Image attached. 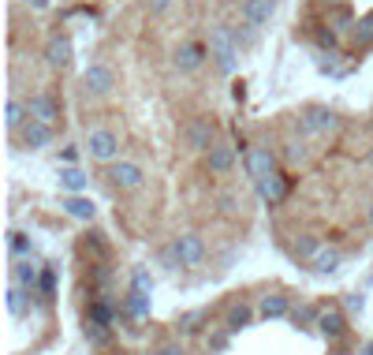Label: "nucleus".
<instances>
[{"instance_id": "obj_43", "label": "nucleus", "mask_w": 373, "mask_h": 355, "mask_svg": "<svg viewBox=\"0 0 373 355\" xmlns=\"http://www.w3.org/2000/svg\"><path fill=\"white\" fill-rule=\"evenodd\" d=\"M362 303H366L362 292H348V299H343V307H348V310H358V314H362Z\"/></svg>"}, {"instance_id": "obj_48", "label": "nucleus", "mask_w": 373, "mask_h": 355, "mask_svg": "<svg viewBox=\"0 0 373 355\" xmlns=\"http://www.w3.org/2000/svg\"><path fill=\"white\" fill-rule=\"evenodd\" d=\"M366 355H373V340H369V344H366Z\"/></svg>"}, {"instance_id": "obj_19", "label": "nucleus", "mask_w": 373, "mask_h": 355, "mask_svg": "<svg viewBox=\"0 0 373 355\" xmlns=\"http://www.w3.org/2000/svg\"><path fill=\"white\" fill-rule=\"evenodd\" d=\"M321 235H314V232H299L295 240H291V258H299V262H314L317 255H321Z\"/></svg>"}, {"instance_id": "obj_5", "label": "nucleus", "mask_w": 373, "mask_h": 355, "mask_svg": "<svg viewBox=\"0 0 373 355\" xmlns=\"http://www.w3.org/2000/svg\"><path fill=\"white\" fill-rule=\"evenodd\" d=\"M86 153L101 165H116L119 161V135L112 127H93L86 135Z\"/></svg>"}, {"instance_id": "obj_41", "label": "nucleus", "mask_w": 373, "mask_h": 355, "mask_svg": "<svg viewBox=\"0 0 373 355\" xmlns=\"http://www.w3.org/2000/svg\"><path fill=\"white\" fill-rule=\"evenodd\" d=\"M157 355H186V348L179 344V340H165V344L157 348Z\"/></svg>"}, {"instance_id": "obj_1", "label": "nucleus", "mask_w": 373, "mask_h": 355, "mask_svg": "<svg viewBox=\"0 0 373 355\" xmlns=\"http://www.w3.org/2000/svg\"><path fill=\"white\" fill-rule=\"evenodd\" d=\"M209 60L217 64V71L220 75H232L239 68V42H235V34H232V26H209Z\"/></svg>"}, {"instance_id": "obj_14", "label": "nucleus", "mask_w": 373, "mask_h": 355, "mask_svg": "<svg viewBox=\"0 0 373 355\" xmlns=\"http://www.w3.org/2000/svg\"><path fill=\"white\" fill-rule=\"evenodd\" d=\"M206 157V173L209 176H228L232 168H235V146L232 142H217L209 153H202Z\"/></svg>"}, {"instance_id": "obj_45", "label": "nucleus", "mask_w": 373, "mask_h": 355, "mask_svg": "<svg viewBox=\"0 0 373 355\" xmlns=\"http://www.w3.org/2000/svg\"><path fill=\"white\" fill-rule=\"evenodd\" d=\"M30 8H37V11H45V8H49V0H30Z\"/></svg>"}, {"instance_id": "obj_17", "label": "nucleus", "mask_w": 373, "mask_h": 355, "mask_svg": "<svg viewBox=\"0 0 373 355\" xmlns=\"http://www.w3.org/2000/svg\"><path fill=\"white\" fill-rule=\"evenodd\" d=\"M291 296L288 292H269V296H261L258 299V314L265 322H280V318H291Z\"/></svg>"}, {"instance_id": "obj_51", "label": "nucleus", "mask_w": 373, "mask_h": 355, "mask_svg": "<svg viewBox=\"0 0 373 355\" xmlns=\"http://www.w3.org/2000/svg\"><path fill=\"white\" fill-rule=\"evenodd\" d=\"M119 355H131V351H119Z\"/></svg>"}, {"instance_id": "obj_33", "label": "nucleus", "mask_w": 373, "mask_h": 355, "mask_svg": "<svg viewBox=\"0 0 373 355\" xmlns=\"http://www.w3.org/2000/svg\"><path fill=\"white\" fill-rule=\"evenodd\" d=\"M52 296H57V269L45 266V269H42V284H37V299H42V303H49Z\"/></svg>"}, {"instance_id": "obj_16", "label": "nucleus", "mask_w": 373, "mask_h": 355, "mask_svg": "<svg viewBox=\"0 0 373 355\" xmlns=\"http://www.w3.org/2000/svg\"><path fill=\"white\" fill-rule=\"evenodd\" d=\"M150 296L146 292H135V288H127L124 296H119V314H124L127 322H146L150 318Z\"/></svg>"}, {"instance_id": "obj_22", "label": "nucleus", "mask_w": 373, "mask_h": 355, "mask_svg": "<svg viewBox=\"0 0 373 355\" xmlns=\"http://www.w3.org/2000/svg\"><path fill=\"white\" fill-rule=\"evenodd\" d=\"M60 209H64L68 217H75V221H86V225L97 217V206H93L90 199H83V194H68V199L60 202Z\"/></svg>"}, {"instance_id": "obj_23", "label": "nucleus", "mask_w": 373, "mask_h": 355, "mask_svg": "<svg viewBox=\"0 0 373 355\" xmlns=\"http://www.w3.org/2000/svg\"><path fill=\"white\" fill-rule=\"evenodd\" d=\"M4 303H8V314H11V318H26V314H30V292H26L23 284H8Z\"/></svg>"}, {"instance_id": "obj_2", "label": "nucleus", "mask_w": 373, "mask_h": 355, "mask_svg": "<svg viewBox=\"0 0 373 355\" xmlns=\"http://www.w3.org/2000/svg\"><path fill=\"white\" fill-rule=\"evenodd\" d=\"M299 131L302 139H321V135H336L340 131V116L328 105H306L299 112Z\"/></svg>"}, {"instance_id": "obj_27", "label": "nucleus", "mask_w": 373, "mask_h": 355, "mask_svg": "<svg viewBox=\"0 0 373 355\" xmlns=\"http://www.w3.org/2000/svg\"><path fill=\"white\" fill-rule=\"evenodd\" d=\"M30 120V109H26V101H19V98H11L8 101V109H4V127L11 131V135H16V131Z\"/></svg>"}, {"instance_id": "obj_12", "label": "nucleus", "mask_w": 373, "mask_h": 355, "mask_svg": "<svg viewBox=\"0 0 373 355\" xmlns=\"http://www.w3.org/2000/svg\"><path fill=\"white\" fill-rule=\"evenodd\" d=\"M209 57V45L206 42H183L176 49V57H172V64H176V71H198Z\"/></svg>"}, {"instance_id": "obj_37", "label": "nucleus", "mask_w": 373, "mask_h": 355, "mask_svg": "<svg viewBox=\"0 0 373 355\" xmlns=\"http://www.w3.org/2000/svg\"><path fill=\"white\" fill-rule=\"evenodd\" d=\"M355 23L358 19H351V11L348 8H332V16H328V26H332V30H355Z\"/></svg>"}, {"instance_id": "obj_25", "label": "nucleus", "mask_w": 373, "mask_h": 355, "mask_svg": "<svg viewBox=\"0 0 373 355\" xmlns=\"http://www.w3.org/2000/svg\"><path fill=\"white\" fill-rule=\"evenodd\" d=\"M340 266H343V251H340V247H321V255L310 262V269L317 273V277H328V273H336Z\"/></svg>"}, {"instance_id": "obj_8", "label": "nucleus", "mask_w": 373, "mask_h": 355, "mask_svg": "<svg viewBox=\"0 0 373 355\" xmlns=\"http://www.w3.org/2000/svg\"><path fill=\"white\" fill-rule=\"evenodd\" d=\"M112 86H116V71L109 68V64H90V68L83 71L86 98H109Z\"/></svg>"}, {"instance_id": "obj_34", "label": "nucleus", "mask_w": 373, "mask_h": 355, "mask_svg": "<svg viewBox=\"0 0 373 355\" xmlns=\"http://www.w3.org/2000/svg\"><path fill=\"white\" fill-rule=\"evenodd\" d=\"M131 288H135V292L153 296V277H150V269H146V266H135V269H131Z\"/></svg>"}, {"instance_id": "obj_32", "label": "nucleus", "mask_w": 373, "mask_h": 355, "mask_svg": "<svg viewBox=\"0 0 373 355\" xmlns=\"http://www.w3.org/2000/svg\"><path fill=\"white\" fill-rule=\"evenodd\" d=\"M351 34H355V45H358V49H369V45H373V11L355 23Z\"/></svg>"}, {"instance_id": "obj_15", "label": "nucleus", "mask_w": 373, "mask_h": 355, "mask_svg": "<svg viewBox=\"0 0 373 355\" xmlns=\"http://www.w3.org/2000/svg\"><path fill=\"white\" fill-rule=\"evenodd\" d=\"M45 60H49V68H71V60H75V45H71V37L68 34H52L49 37V45H45Z\"/></svg>"}, {"instance_id": "obj_38", "label": "nucleus", "mask_w": 373, "mask_h": 355, "mask_svg": "<svg viewBox=\"0 0 373 355\" xmlns=\"http://www.w3.org/2000/svg\"><path fill=\"white\" fill-rule=\"evenodd\" d=\"M291 322H295V330H310V325H317V307L291 310Z\"/></svg>"}, {"instance_id": "obj_49", "label": "nucleus", "mask_w": 373, "mask_h": 355, "mask_svg": "<svg viewBox=\"0 0 373 355\" xmlns=\"http://www.w3.org/2000/svg\"><path fill=\"white\" fill-rule=\"evenodd\" d=\"M328 355H343V351H328Z\"/></svg>"}, {"instance_id": "obj_7", "label": "nucleus", "mask_w": 373, "mask_h": 355, "mask_svg": "<svg viewBox=\"0 0 373 355\" xmlns=\"http://www.w3.org/2000/svg\"><path fill=\"white\" fill-rule=\"evenodd\" d=\"M109 183L116 191H138L146 183V168L138 161H124V157H119L116 165H109Z\"/></svg>"}, {"instance_id": "obj_30", "label": "nucleus", "mask_w": 373, "mask_h": 355, "mask_svg": "<svg viewBox=\"0 0 373 355\" xmlns=\"http://www.w3.org/2000/svg\"><path fill=\"white\" fill-rule=\"evenodd\" d=\"M209 318L206 310H186V314H179L176 318V330L183 333V337H191V333H202V322Z\"/></svg>"}, {"instance_id": "obj_47", "label": "nucleus", "mask_w": 373, "mask_h": 355, "mask_svg": "<svg viewBox=\"0 0 373 355\" xmlns=\"http://www.w3.org/2000/svg\"><path fill=\"white\" fill-rule=\"evenodd\" d=\"M366 217H369V228H373V206H369V214H366Z\"/></svg>"}, {"instance_id": "obj_3", "label": "nucleus", "mask_w": 373, "mask_h": 355, "mask_svg": "<svg viewBox=\"0 0 373 355\" xmlns=\"http://www.w3.org/2000/svg\"><path fill=\"white\" fill-rule=\"evenodd\" d=\"M172 255H176V262L183 269H198V266H206L209 247L198 232H179L176 240H172Z\"/></svg>"}, {"instance_id": "obj_29", "label": "nucleus", "mask_w": 373, "mask_h": 355, "mask_svg": "<svg viewBox=\"0 0 373 355\" xmlns=\"http://www.w3.org/2000/svg\"><path fill=\"white\" fill-rule=\"evenodd\" d=\"M83 333H86V340H90L93 348L112 344V330H109V325H101V322H90V318H83Z\"/></svg>"}, {"instance_id": "obj_24", "label": "nucleus", "mask_w": 373, "mask_h": 355, "mask_svg": "<svg viewBox=\"0 0 373 355\" xmlns=\"http://www.w3.org/2000/svg\"><path fill=\"white\" fill-rule=\"evenodd\" d=\"M250 322H254V307L250 303H232L228 314H224V330L228 333H243Z\"/></svg>"}, {"instance_id": "obj_44", "label": "nucleus", "mask_w": 373, "mask_h": 355, "mask_svg": "<svg viewBox=\"0 0 373 355\" xmlns=\"http://www.w3.org/2000/svg\"><path fill=\"white\" fill-rule=\"evenodd\" d=\"M176 0H146V8H150V16H161V11H168Z\"/></svg>"}, {"instance_id": "obj_46", "label": "nucleus", "mask_w": 373, "mask_h": 355, "mask_svg": "<svg viewBox=\"0 0 373 355\" xmlns=\"http://www.w3.org/2000/svg\"><path fill=\"white\" fill-rule=\"evenodd\" d=\"M366 161H369V165H373V146H369V153H366Z\"/></svg>"}, {"instance_id": "obj_4", "label": "nucleus", "mask_w": 373, "mask_h": 355, "mask_svg": "<svg viewBox=\"0 0 373 355\" xmlns=\"http://www.w3.org/2000/svg\"><path fill=\"white\" fill-rule=\"evenodd\" d=\"M183 142H186V150H194V153H209L217 146V124H213L209 116H191V120L183 124Z\"/></svg>"}, {"instance_id": "obj_50", "label": "nucleus", "mask_w": 373, "mask_h": 355, "mask_svg": "<svg viewBox=\"0 0 373 355\" xmlns=\"http://www.w3.org/2000/svg\"><path fill=\"white\" fill-rule=\"evenodd\" d=\"M142 355H157V351H142Z\"/></svg>"}, {"instance_id": "obj_18", "label": "nucleus", "mask_w": 373, "mask_h": 355, "mask_svg": "<svg viewBox=\"0 0 373 355\" xmlns=\"http://www.w3.org/2000/svg\"><path fill=\"white\" fill-rule=\"evenodd\" d=\"M273 16H276V0H243V4H239V19L250 23V26H258V30Z\"/></svg>"}, {"instance_id": "obj_40", "label": "nucleus", "mask_w": 373, "mask_h": 355, "mask_svg": "<svg viewBox=\"0 0 373 355\" xmlns=\"http://www.w3.org/2000/svg\"><path fill=\"white\" fill-rule=\"evenodd\" d=\"M228 330H220V333H213V337H206V344H209V351H224V348H228Z\"/></svg>"}, {"instance_id": "obj_13", "label": "nucleus", "mask_w": 373, "mask_h": 355, "mask_svg": "<svg viewBox=\"0 0 373 355\" xmlns=\"http://www.w3.org/2000/svg\"><path fill=\"white\" fill-rule=\"evenodd\" d=\"M26 109H30L34 120H42V124H57L60 120V101L49 94V90H37V94L26 98Z\"/></svg>"}, {"instance_id": "obj_21", "label": "nucleus", "mask_w": 373, "mask_h": 355, "mask_svg": "<svg viewBox=\"0 0 373 355\" xmlns=\"http://www.w3.org/2000/svg\"><path fill=\"white\" fill-rule=\"evenodd\" d=\"M86 318L90 322H101V325H109V330H116V322L124 318V314H119L109 299L105 296H97V299H90V307H86Z\"/></svg>"}, {"instance_id": "obj_39", "label": "nucleus", "mask_w": 373, "mask_h": 355, "mask_svg": "<svg viewBox=\"0 0 373 355\" xmlns=\"http://www.w3.org/2000/svg\"><path fill=\"white\" fill-rule=\"evenodd\" d=\"M317 45H321V49H328V52H336V45H340L336 30H332V26H321V30H317Z\"/></svg>"}, {"instance_id": "obj_42", "label": "nucleus", "mask_w": 373, "mask_h": 355, "mask_svg": "<svg viewBox=\"0 0 373 355\" xmlns=\"http://www.w3.org/2000/svg\"><path fill=\"white\" fill-rule=\"evenodd\" d=\"M239 206H243V202H239L235 194H224V199H220V209H224L228 217H235V214H239Z\"/></svg>"}, {"instance_id": "obj_10", "label": "nucleus", "mask_w": 373, "mask_h": 355, "mask_svg": "<svg viewBox=\"0 0 373 355\" xmlns=\"http://www.w3.org/2000/svg\"><path fill=\"white\" fill-rule=\"evenodd\" d=\"M16 139H19L23 150H45V146H52L57 131H52V124H42V120H34V116H30V120L16 131Z\"/></svg>"}, {"instance_id": "obj_11", "label": "nucleus", "mask_w": 373, "mask_h": 355, "mask_svg": "<svg viewBox=\"0 0 373 355\" xmlns=\"http://www.w3.org/2000/svg\"><path fill=\"white\" fill-rule=\"evenodd\" d=\"M254 187H258V199H261L265 206H280V202H284L288 194H291V176H288V173H280V168H276L273 176L258 180Z\"/></svg>"}, {"instance_id": "obj_26", "label": "nucleus", "mask_w": 373, "mask_h": 355, "mask_svg": "<svg viewBox=\"0 0 373 355\" xmlns=\"http://www.w3.org/2000/svg\"><path fill=\"white\" fill-rule=\"evenodd\" d=\"M83 251H86L93 262H109V243H105V232L90 228V232L83 235Z\"/></svg>"}, {"instance_id": "obj_20", "label": "nucleus", "mask_w": 373, "mask_h": 355, "mask_svg": "<svg viewBox=\"0 0 373 355\" xmlns=\"http://www.w3.org/2000/svg\"><path fill=\"white\" fill-rule=\"evenodd\" d=\"M42 269H45V266H37L34 258H19V262H16V284H23L30 296H37V284H42Z\"/></svg>"}, {"instance_id": "obj_9", "label": "nucleus", "mask_w": 373, "mask_h": 355, "mask_svg": "<svg viewBox=\"0 0 373 355\" xmlns=\"http://www.w3.org/2000/svg\"><path fill=\"white\" fill-rule=\"evenodd\" d=\"M243 168H247V176L250 180H265V176H273L276 173V150L273 146H250L243 153Z\"/></svg>"}, {"instance_id": "obj_35", "label": "nucleus", "mask_w": 373, "mask_h": 355, "mask_svg": "<svg viewBox=\"0 0 373 355\" xmlns=\"http://www.w3.org/2000/svg\"><path fill=\"white\" fill-rule=\"evenodd\" d=\"M284 157L291 165H306L310 161V150H306V139H291L288 142V150H284Z\"/></svg>"}, {"instance_id": "obj_36", "label": "nucleus", "mask_w": 373, "mask_h": 355, "mask_svg": "<svg viewBox=\"0 0 373 355\" xmlns=\"http://www.w3.org/2000/svg\"><path fill=\"white\" fill-rule=\"evenodd\" d=\"M232 34H235L239 49H250V45L258 42V26H250V23H235V26H232Z\"/></svg>"}, {"instance_id": "obj_6", "label": "nucleus", "mask_w": 373, "mask_h": 355, "mask_svg": "<svg viewBox=\"0 0 373 355\" xmlns=\"http://www.w3.org/2000/svg\"><path fill=\"white\" fill-rule=\"evenodd\" d=\"M317 333H321L328 344L348 337V314H343L340 303H321L317 307Z\"/></svg>"}, {"instance_id": "obj_31", "label": "nucleus", "mask_w": 373, "mask_h": 355, "mask_svg": "<svg viewBox=\"0 0 373 355\" xmlns=\"http://www.w3.org/2000/svg\"><path fill=\"white\" fill-rule=\"evenodd\" d=\"M8 251L16 255V258H34V243H30V235L11 228V232H8Z\"/></svg>"}, {"instance_id": "obj_28", "label": "nucleus", "mask_w": 373, "mask_h": 355, "mask_svg": "<svg viewBox=\"0 0 373 355\" xmlns=\"http://www.w3.org/2000/svg\"><path fill=\"white\" fill-rule=\"evenodd\" d=\"M60 187L68 194H83L86 191V173H83V168H75V165L60 168Z\"/></svg>"}]
</instances>
